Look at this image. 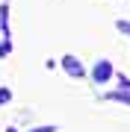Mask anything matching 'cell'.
<instances>
[{"label":"cell","mask_w":130,"mask_h":132,"mask_svg":"<svg viewBox=\"0 0 130 132\" xmlns=\"http://www.w3.org/2000/svg\"><path fill=\"white\" fill-rule=\"evenodd\" d=\"M110 76H112V65H110L106 59H104V62H98L95 71H92V79H95V82H106Z\"/></svg>","instance_id":"6da1fadb"},{"label":"cell","mask_w":130,"mask_h":132,"mask_svg":"<svg viewBox=\"0 0 130 132\" xmlns=\"http://www.w3.org/2000/svg\"><path fill=\"white\" fill-rule=\"evenodd\" d=\"M62 68H65V71L71 73V76H83V73H86V71L80 68V62L74 59V56H65V59H62Z\"/></svg>","instance_id":"7a4b0ae2"},{"label":"cell","mask_w":130,"mask_h":132,"mask_svg":"<svg viewBox=\"0 0 130 132\" xmlns=\"http://www.w3.org/2000/svg\"><path fill=\"white\" fill-rule=\"evenodd\" d=\"M110 100H121V103H130V94L127 91H112V94H106Z\"/></svg>","instance_id":"3957f363"},{"label":"cell","mask_w":130,"mask_h":132,"mask_svg":"<svg viewBox=\"0 0 130 132\" xmlns=\"http://www.w3.org/2000/svg\"><path fill=\"white\" fill-rule=\"evenodd\" d=\"M115 27H118L124 35H130V21H115Z\"/></svg>","instance_id":"277c9868"},{"label":"cell","mask_w":130,"mask_h":132,"mask_svg":"<svg viewBox=\"0 0 130 132\" xmlns=\"http://www.w3.org/2000/svg\"><path fill=\"white\" fill-rule=\"evenodd\" d=\"M33 132H56V126H39V129H33Z\"/></svg>","instance_id":"5b68a950"},{"label":"cell","mask_w":130,"mask_h":132,"mask_svg":"<svg viewBox=\"0 0 130 132\" xmlns=\"http://www.w3.org/2000/svg\"><path fill=\"white\" fill-rule=\"evenodd\" d=\"M9 100V91H0V103H6Z\"/></svg>","instance_id":"8992f818"},{"label":"cell","mask_w":130,"mask_h":132,"mask_svg":"<svg viewBox=\"0 0 130 132\" xmlns=\"http://www.w3.org/2000/svg\"><path fill=\"white\" fill-rule=\"evenodd\" d=\"M9 132H15V129H9Z\"/></svg>","instance_id":"52a82bcc"}]
</instances>
